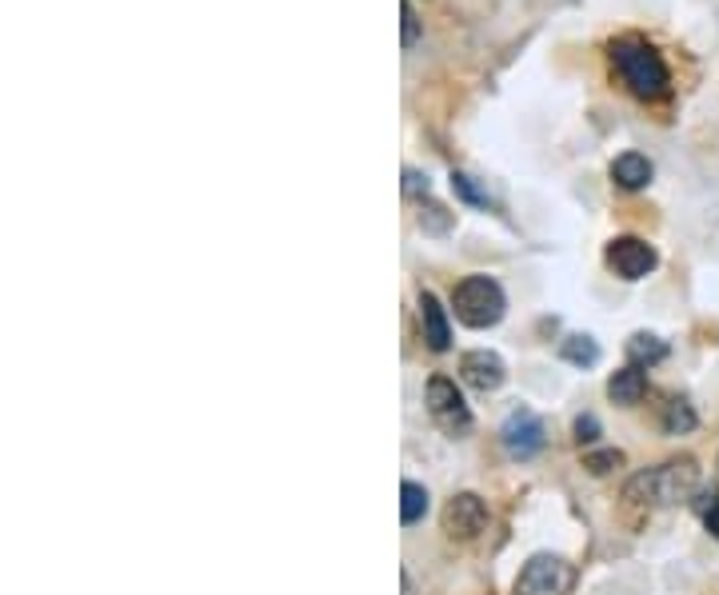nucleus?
Returning a JSON list of instances; mask_svg holds the SVG:
<instances>
[{"instance_id":"nucleus-9","label":"nucleus","mask_w":719,"mask_h":595,"mask_svg":"<svg viewBox=\"0 0 719 595\" xmlns=\"http://www.w3.org/2000/svg\"><path fill=\"white\" fill-rule=\"evenodd\" d=\"M460 375H464V384H472L476 392H496L504 380H508V368H504V360H499L496 352H468L464 360H460Z\"/></svg>"},{"instance_id":"nucleus-11","label":"nucleus","mask_w":719,"mask_h":595,"mask_svg":"<svg viewBox=\"0 0 719 595\" xmlns=\"http://www.w3.org/2000/svg\"><path fill=\"white\" fill-rule=\"evenodd\" d=\"M611 180L620 188H628V192H636V188H643L648 180H652V160L640 153H623L611 160Z\"/></svg>"},{"instance_id":"nucleus-22","label":"nucleus","mask_w":719,"mask_h":595,"mask_svg":"<svg viewBox=\"0 0 719 595\" xmlns=\"http://www.w3.org/2000/svg\"><path fill=\"white\" fill-rule=\"evenodd\" d=\"M704 524H708V531L719 540V504H711L708 512H704Z\"/></svg>"},{"instance_id":"nucleus-17","label":"nucleus","mask_w":719,"mask_h":595,"mask_svg":"<svg viewBox=\"0 0 719 595\" xmlns=\"http://www.w3.org/2000/svg\"><path fill=\"white\" fill-rule=\"evenodd\" d=\"M400 21H404V48H412L416 41H420V21H416L412 0H400Z\"/></svg>"},{"instance_id":"nucleus-18","label":"nucleus","mask_w":719,"mask_h":595,"mask_svg":"<svg viewBox=\"0 0 719 595\" xmlns=\"http://www.w3.org/2000/svg\"><path fill=\"white\" fill-rule=\"evenodd\" d=\"M616 463H623V456H620V452H596V456H587L584 468H587V472H592V475H604V472H611Z\"/></svg>"},{"instance_id":"nucleus-21","label":"nucleus","mask_w":719,"mask_h":595,"mask_svg":"<svg viewBox=\"0 0 719 595\" xmlns=\"http://www.w3.org/2000/svg\"><path fill=\"white\" fill-rule=\"evenodd\" d=\"M404 188H408L412 197H416V192H424V197H428V177H420V172H404Z\"/></svg>"},{"instance_id":"nucleus-5","label":"nucleus","mask_w":719,"mask_h":595,"mask_svg":"<svg viewBox=\"0 0 719 595\" xmlns=\"http://www.w3.org/2000/svg\"><path fill=\"white\" fill-rule=\"evenodd\" d=\"M428 412L448 436H456V440L472 431V412H468L460 388H456L452 380H443V375L428 380Z\"/></svg>"},{"instance_id":"nucleus-8","label":"nucleus","mask_w":719,"mask_h":595,"mask_svg":"<svg viewBox=\"0 0 719 595\" xmlns=\"http://www.w3.org/2000/svg\"><path fill=\"white\" fill-rule=\"evenodd\" d=\"M484 528H487V504L476 492H460L452 504L443 507V531L452 540H476Z\"/></svg>"},{"instance_id":"nucleus-12","label":"nucleus","mask_w":719,"mask_h":595,"mask_svg":"<svg viewBox=\"0 0 719 595\" xmlns=\"http://www.w3.org/2000/svg\"><path fill=\"white\" fill-rule=\"evenodd\" d=\"M643 392H648V375H643V368H636V364L620 368V372L608 380V396L616 400V404H640Z\"/></svg>"},{"instance_id":"nucleus-13","label":"nucleus","mask_w":719,"mask_h":595,"mask_svg":"<svg viewBox=\"0 0 719 595\" xmlns=\"http://www.w3.org/2000/svg\"><path fill=\"white\" fill-rule=\"evenodd\" d=\"M667 356V344L660 340V336H652V332H636L628 340V360L636 368H652V364H660Z\"/></svg>"},{"instance_id":"nucleus-19","label":"nucleus","mask_w":719,"mask_h":595,"mask_svg":"<svg viewBox=\"0 0 719 595\" xmlns=\"http://www.w3.org/2000/svg\"><path fill=\"white\" fill-rule=\"evenodd\" d=\"M452 188L468 200V204H487V197L480 192L476 184H472V177H464V172H456V177H452Z\"/></svg>"},{"instance_id":"nucleus-7","label":"nucleus","mask_w":719,"mask_h":595,"mask_svg":"<svg viewBox=\"0 0 719 595\" xmlns=\"http://www.w3.org/2000/svg\"><path fill=\"white\" fill-rule=\"evenodd\" d=\"M608 265H611V272L623 276V280H643V276L660 265V256H655L652 244L640 240V236H616V240L608 244Z\"/></svg>"},{"instance_id":"nucleus-6","label":"nucleus","mask_w":719,"mask_h":595,"mask_svg":"<svg viewBox=\"0 0 719 595\" xmlns=\"http://www.w3.org/2000/svg\"><path fill=\"white\" fill-rule=\"evenodd\" d=\"M499 440H504V452L512 460H531V456L543 448V424L536 412L528 408H516L508 419H504V428H499Z\"/></svg>"},{"instance_id":"nucleus-15","label":"nucleus","mask_w":719,"mask_h":595,"mask_svg":"<svg viewBox=\"0 0 719 595\" xmlns=\"http://www.w3.org/2000/svg\"><path fill=\"white\" fill-rule=\"evenodd\" d=\"M560 356H564L568 364H580V368H592L599 360V348L592 336H568L564 344H560Z\"/></svg>"},{"instance_id":"nucleus-20","label":"nucleus","mask_w":719,"mask_h":595,"mask_svg":"<svg viewBox=\"0 0 719 595\" xmlns=\"http://www.w3.org/2000/svg\"><path fill=\"white\" fill-rule=\"evenodd\" d=\"M596 436H599V419L596 416H580V419H575V440L592 444Z\"/></svg>"},{"instance_id":"nucleus-2","label":"nucleus","mask_w":719,"mask_h":595,"mask_svg":"<svg viewBox=\"0 0 719 595\" xmlns=\"http://www.w3.org/2000/svg\"><path fill=\"white\" fill-rule=\"evenodd\" d=\"M696 487H699V468L692 456H684V460H672L664 468H655V472L636 475L628 484V499H636L643 492V504H679Z\"/></svg>"},{"instance_id":"nucleus-1","label":"nucleus","mask_w":719,"mask_h":595,"mask_svg":"<svg viewBox=\"0 0 719 595\" xmlns=\"http://www.w3.org/2000/svg\"><path fill=\"white\" fill-rule=\"evenodd\" d=\"M608 53L631 97H640V100L667 97V65H664V56L655 53L648 41H640V36H620V41H611Z\"/></svg>"},{"instance_id":"nucleus-3","label":"nucleus","mask_w":719,"mask_h":595,"mask_svg":"<svg viewBox=\"0 0 719 595\" xmlns=\"http://www.w3.org/2000/svg\"><path fill=\"white\" fill-rule=\"evenodd\" d=\"M456 304V321L468 324V328H492V324L504 321V292L492 276H468L460 280L452 292Z\"/></svg>"},{"instance_id":"nucleus-10","label":"nucleus","mask_w":719,"mask_h":595,"mask_svg":"<svg viewBox=\"0 0 719 595\" xmlns=\"http://www.w3.org/2000/svg\"><path fill=\"white\" fill-rule=\"evenodd\" d=\"M420 324H424V340H428L431 352H448V348H452L448 312L440 308V300L431 296V292H420Z\"/></svg>"},{"instance_id":"nucleus-16","label":"nucleus","mask_w":719,"mask_h":595,"mask_svg":"<svg viewBox=\"0 0 719 595\" xmlns=\"http://www.w3.org/2000/svg\"><path fill=\"white\" fill-rule=\"evenodd\" d=\"M664 428L672 431V436H679V431H692V428H696V412H692V404H687V400H672V404H667Z\"/></svg>"},{"instance_id":"nucleus-14","label":"nucleus","mask_w":719,"mask_h":595,"mask_svg":"<svg viewBox=\"0 0 719 595\" xmlns=\"http://www.w3.org/2000/svg\"><path fill=\"white\" fill-rule=\"evenodd\" d=\"M424 512H428V487L408 480V484L400 487V519L404 524H420Z\"/></svg>"},{"instance_id":"nucleus-4","label":"nucleus","mask_w":719,"mask_h":595,"mask_svg":"<svg viewBox=\"0 0 719 595\" xmlns=\"http://www.w3.org/2000/svg\"><path fill=\"white\" fill-rule=\"evenodd\" d=\"M572 587V568L560 555H531L524 563L520 580L512 587V595H564Z\"/></svg>"},{"instance_id":"nucleus-23","label":"nucleus","mask_w":719,"mask_h":595,"mask_svg":"<svg viewBox=\"0 0 719 595\" xmlns=\"http://www.w3.org/2000/svg\"><path fill=\"white\" fill-rule=\"evenodd\" d=\"M400 580H404V595H412V580H408V572L400 575Z\"/></svg>"}]
</instances>
